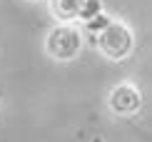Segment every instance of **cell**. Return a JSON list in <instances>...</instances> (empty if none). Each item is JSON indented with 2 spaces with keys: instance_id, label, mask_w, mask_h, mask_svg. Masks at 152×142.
<instances>
[{
  "instance_id": "6da1fadb",
  "label": "cell",
  "mask_w": 152,
  "mask_h": 142,
  "mask_svg": "<svg viewBox=\"0 0 152 142\" xmlns=\"http://www.w3.org/2000/svg\"><path fill=\"white\" fill-rule=\"evenodd\" d=\"M95 45L105 57L120 62V60H127L135 50V33L125 23L112 20L100 35H95Z\"/></svg>"
},
{
  "instance_id": "7a4b0ae2",
  "label": "cell",
  "mask_w": 152,
  "mask_h": 142,
  "mask_svg": "<svg viewBox=\"0 0 152 142\" xmlns=\"http://www.w3.org/2000/svg\"><path fill=\"white\" fill-rule=\"evenodd\" d=\"M80 48H82V35L75 25H67V23H60L55 25L53 30L48 33L45 37V50L53 60H60V62H67V60H75L80 55Z\"/></svg>"
},
{
  "instance_id": "3957f363",
  "label": "cell",
  "mask_w": 152,
  "mask_h": 142,
  "mask_svg": "<svg viewBox=\"0 0 152 142\" xmlns=\"http://www.w3.org/2000/svg\"><path fill=\"white\" fill-rule=\"evenodd\" d=\"M107 105L115 115H122V117H130V115H137L142 107V92L130 82H120V85L112 87L110 97H107Z\"/></svg>"
},
{
  "instance_id": "277c9868",
  "label": "cell",
  "mask_w": 152,
  "mask_h": 142,
  "mask_svg": "<svg viewBox=\"0 0 152 142\" xmlns=\"http://www.w3.org/2000/svg\"><path fill=\"white\" fill-rule=\"evenodd\" d=\"M82 3H85V0H50V12H53L55 20L72 25L77 20V15H80Z\"/></svg>"
},
{
  "instance_id": "5b68a950",
  "label": "cell",
  "mask_w": 152,
  "mask_h": 142,
  "mask_svg": "<svg viewBox=\"0 0 152 142\" xmlns=\"http://www.w3.org/2000/svg\"><path fill=\"white\" fill-rule=\"evenodd\" d=\"M100 12H102V0H85L82 8H80L77 20L80 23H87V20H92V18H97Z\"/></svg>"
},
{
  "instance_id": "8992f818",
  "label": "cell",
  "mask_w": 152,
  "mask_h": 142,
  "mask_svg": "<svg viewBox=\"0 0 152 142\" xmlns=\"http://www.w3.org/2000/svg\"><path fill=\"white\" fill-rule=\"evenodd\" d=\"M110 23H112V18L107 15V12H100L97 18H92V20L82 23V30H85V33H92V35H100Z\"/></svg>"
},
{
  "instance_id": "52a82bcc",
  "label": "cell",
  "mask_w": 152,
  "mask_h": 142,
  "mask_svg": "<svg viewBox=\"0 0 152 142\" xmlns=\"http://www.w3.org/2000/svg\"><path fill=\"white\" fill-rule=\"evenodd\" d=\"M30 3H37V0H30Z\"/></svg>"
}]
</instances>
